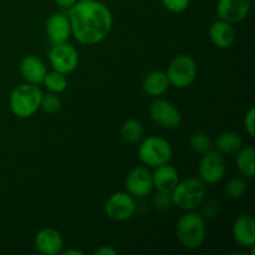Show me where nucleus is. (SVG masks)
Returning a JSON list of instances; mask_svg holds the SVG:
<instances>
[{
	"instance_id": "obj_1",
	"label": "nucleus",
	"mask_w": 255,
	"mask_h": 255,
	"mask_svg": "<svg viewBox=\"0 0 255 255\" xmlns=\"http://www.w3.org/2000/svg\"><path fill=\"white\" fill-rule=\"evenodd\" d=\"M65 12L71 25V35L79 44H100L111 32L112 12L99 0H77Z\"/></svg>"
},
{
	"instance_id": "obj_2",
	"label": "nucleus",
	"mask_w": 255,
	"mask_h": 255,
	"mask_svg": "<svg viewBox=\"0 0 255 255\" xmlns=\"http://www.w3.org/2000/svg\"><path fill=\"white\" fill-rule=\"evenodd\" d=\"M176 234L179 243L187 249H198L203 246L207 236L206 221L203 216L188 211L181 216L176 226Z\"/></svg>"
},
{
	"instance_id": "obj_3",
	"label": "nucleus",
	"mask_w": 255,
	"mask_h": 255,
	"mask_svg": "<svg viewBox=\"0 0 255 255\" xmlns=\"http://www.w3.org/2000/svg\"><path fill=\"white\" fill-rule=\"evenodd\" d=\"M206 184L199 178H194V177L179 181L176 188L171 192L173 206L186 212L194 211L201 207V204L206 199Z\"/></svg>"
},
{
	"instance_id": "obj_4",
	"label": "nucleus",
	"mask_w": 255,
	"mask_h": 255,
	"mask_svg": "<svg viewBox=\"0 0 255 255\" xmlns=\"http://www.w3.org/2000/svg\"><path fill=\"white\" fill-rule=\"evenodd\" d=\"M41 96L42 91L37 85L27 82L19 85L10 95V110L19 119H29L37 110H40Z\"/></svg>"
},
{
	"instance_id": "obj_5",
	"label": "nucleus",
	"mask_w": 255,
	"mask_h": 255,
	"mask_svg": "<svg viewBox=\"0 0 255 255\" xmlns=\"http://www.w3.org/2000/svg\"><path fill=\"white\" fill-rule=\"evenodd\" d=\"M173 154L171 143L159 136H148L141 141L138 157L144 166L156 167L169 163Z\"/></svg>"
},
{
	"instance_id": "obj_6",
	"label": "nucleus",
	"mask_w": 255,
	"mask_h": 255,
	"mask_svg": "<svg viewBox=\"0 0 255 255\" xmlns=\"http://www.w3.org/2000/svg\"><path fill=\"white\" fill-rule=\"evenodd\" d=\"M169 85L176 89H188L197 79V64L188 55H178L169 62L166 71Z\"/></svg>"
},
{
	"instance_id": "obj_7",
	"label": "nucleus",
	"mask_w": 255,
	"mask_h": 255,
	"mask_svg": "<svg viewBox=\"0 0 255 255\" xmlns=\"http://www.w3.org/2000/svg\"><path fill=\"white\" fill-rule=\"evenodd\" d=\"M227 171V163L223 154L218 151H207L202 154L199 161V179L204 184H217L224 178Z\"/></svg>"
},
{
	"instance_id": "obj_8",
	"label": "nucleus",
	"mask_w": 255,
	"mask_h": 255,
	"mask_svg": "<svg viewBox=\"0 0 255 255\" xmlns=\"http://www.w3.org/2000/svg\"><path fill=\"white\" fill-rule=\"evenodd\" d=\"M149 117L167 129H176L182 124V114L171 101L156 97L149 105Z\"/></svg>"
},
{
	"instance_id": "obj_9",
	"label": "nucleus",
	"mask_w": 255,
	"mask_h": 255,
	"mask_svg": "<svg viewBox=\"0 0 255 255\" xmlns=\"http://www.w3.org/2000/svg\"><path fill=\"white\" fill-rule=\"evenodd\" d=\"M79 51L67 42L52 45L49 51V62L52 70L69 75L79 66Z\"/></svg>"
},
{
	"instance_id": "obj_10",
	"label": "nucleus",
	"mask_w": 255,
	"mask_h": 255,
	"mask_svg": "<svg viewBox=\"0 0 255 255\" xmlns=\"http://www.w3.org/2000/svg\"><path fill=\"white\" fill-rule=\"evenodd\" d=\"M136 211L134 198L127 192H116L111 194L105 204V212L110 219L124 222L131 218Z\"/></svg>"
},
{
	"instance_id": "obj_11",
	"label": "nucleus",
	"mask_w": 255,
	"mask_h": 255,
	"mask_svg": "<svg viewBox=\"0 0 255 255\" xmlns=\"http://www.w3.org/2000/svg\"><path fill=\"white\" fill-rule=\"evenodd\" d=\"M126 192L134 199L148 196L153 189L152 172L146 166H137L132 168L125 181Z\"/></svg>"
},
{
	"instance_id": "obj_12",
	"label": "nucleus",
	"mask_w": 255,
	"mask_h": 255,
	"mask_svg": "<svg viewBox=\"0 0 255 255\" xmlns=\"http://www.w3.org/2000/svg\"><path fill=\"white\" fill-rule=\"evenodd\" d=\"M252 7V0H218L217 15L221 20L237 24L246 19Z\"/></svg>"
},
{
	"instance_id": "obj_13",
	"label": "nucleus",
	"mask_w": 255,
	"mask_h": 255,
	"mask_svg": "<svg viewBox=\"0 0 255 255\" xmlns=\"http://www.w3.org/2000/svg\"><path fill=\"white\" fill-rule=\"evenodd\" d=\"M45 30L52 45L67 42L71 36V25L66 12H54L50 15L45 24Z\"/></svg>"
},
{
	"instance_id": "obj_14",
	"label": "nucleus",
	"mask_w": 255,
	"mask_h": 255,
	"mask_svg": "<svg viewBox=\"0 0 255 255\" xmlns=\"http://www.w3.org/2000/svg\"><path fill=\"white\" fill-rule=\"evenodd\" d=\"M35 248L40 254L56 255L64 248V238L61 233L54 228H42L35 236Z\"/></svg>"
},
{
	"instance_id": "obj_15",
	"label": "nucleus",
	"mask_w": 255,
	"mask_h": 255,
	"mask_svg": "<svg viewBox=\"0 0 255 255\" xmlns=\"http://www.w3.org/2000/svg\"><path fill=\"white\" fill-rule=\"evenodd\" d=\"M233 239L244 248H252L255 244V219L252 214H242L232 227Z\"/></svg>"
},
{
	"instance_id": "obj_16",
	"label": "nucleus",
	"mask_w": 255,
	"mask_h": 255,
	"mask_svg": "<svg viewBox=\"0 0 255 255\" xmlns=\"http://www.w3.org/2000/svg\"><path fill=\"white\" fill-rule=\"evenodd\" d=\"M20 74L25 82L32 85H40L44 81V77L46 75V65L44 64L41 59L36 57L35 55H27L20 61L19 65Z\"/></svg>"
},
{
	"instance_id": "obj_17",
	"label": "nucleus",
	"mask_w": 255,
	"mask_h": 255,
	"mask_svg": "<svg viewBox=\"0 0 255 255\" xmlns=\"http://www.w3.org/2000/svg\"><path fill=\"white\" fill-rule=\"evenodd\" d=\"M209 39L214 46L228 49L236 41V29L231 22L218 19L209 27Z\"/></svg>"
},
{
	"instance_id": "obj_18",
	"label": "nucleus",
	"mask_w": 255,
	"mask_h": 255,
	"mask_svg": "<svg viewBox=\"0 0 255 255\" xmlns=\"http://www.w3.org/2000/svg\"><path fill=\"white\" fill-rule=\"evenodd\" d=\"M152 179H153V188L157 192L171 193L178 184L179 173L173 166L166 163L156 167L152 173Z\"/></svg>"
},
{
	"instance_id": "obj_19",
	"label": "nucleus",
	"mask_w": 255,
	"mask_h": 255,
	"mask_svg": "<svg viewBox=\"0 0 255 255\" xmlns=\"http://www.w3.org/2000/svg\"><path fill=\"white\" fill-rule=\"evenodd\" d=\"M169 87L171 85H169L166 72L159 71V70L147 74L142 81V90L144 94L149 97H154V99L166 94Z\"/></svg>"
},
{
	"instance_id": "obj_20",
	"label": "nucleus",
	"mask_w": 255,
	"mask_h": 255,
	"mask_svg": "<svg viewBox=\"0 0 255 255\" xmlns=\"http://www.w3.org/2000/svg\"><path fill=\"white\" fill-rule=\"evenodd\" d=\"M217 151L222 154L237 153L241 148H243V138L241 134L233 131H227L219 134L216 139Z\"/></svg>"
},
{
	"instance_id": "obj_21",
	"label": "nucleus",
	"mask_w": 255,
	"mask_h": 255,
	"mask_svg": "<svg viewBox=\"0 0 255 255\" xmlns=\"http://www.w3.org/2000/svg\"><path fill=\"white\" fill-rule=\"evenodd\" d=\"M237 168L244 178H253L255 174V149L243 147L237 152Z\"/></svg>"
},
{
	"instance_id": "obj_22",
	"label": "nucleus",
	"mask_w": 255,
	"mask_h": 255,
	"mask_svg": "<svg viewBox=\"0 0 255 255\" xmlns=\"http://www.w3.org/2000/svg\"><path fill=\"white\" fill-rule=\"evenodd\" d=\"M121 136L122 139L127 143H138L143 139L144 136V128L143 125L139 121L133 119H129L124 122L121 128Z\"/></svg>"
},
{
	"instance_id": "obj_23",
	"label": "nucleus",
	"mask_w": 255,
	"mask_h": 255,
	"mask_svg": "<svg viewBox=\"0 0 255 255\" xmlns=\"http://www.w3.org/2000/svg\"><path fill=\"white\" fill-rule=\"evenodd\" d=\"M42 84H44L45 87L49 90V92L61 94V92H64L65 90L67 89V84H69V81H67L66 75L52 70V71L46 72Z\"/></svg>"
},
{
	"instance_id": "obj_24",
	"label": "nucleus",
	"mask_w": 255,
	"mask_h": 255,
	"mask_svg": "<svg viewBox=\"0 0 255 255\" xmlns=\"http://www.w3.org/2000/svg\"><path fill=\"white\" fill-rule=\"evenodd\" d=\"M189 148L194 152V153L203 154L207 151H209L212 147L211 138L207 136L203 132H196L189 137Z\"/></svg>"
},
{
	"instance_id": "obj_25",
	"label": "nucleus",
	"mask_w": 255,
	"mask_h": 255,
	"mask_svg": "<svg viewBox=\"0 0 255 255\" xmlns=\"http://www.w3.org/2000/svg\"><path fill=\"white\" fill-rule=\"evenodd\" d=\"M61 106L62 101L59 94H55V92L42 94L41 101H40V110H42L46 114H56L61 110Z\"/></svg>"
},
{
	"instance_id": "obj_26",
	"label": "nucleus",
	"mask_w": 255,
	"mask_h": 255,
	"mask_svg": "<svg viewBox=\"0 0 255 255\" xmlns=\"http://www.w3.org/2000/svg\"><path fill=\"white\" fill-rule=\"evenodd\" d=\"M248 191V183L244 178H232L226 186V193L229 198L239 199Z\"/></svg>"
},
{
	"instance_id": "obj_27",
	"label": "nucleus",
	"mask_w": 255,
	"mask_h": 255,
	"mask_svg": "<svg viewBox=\"0 0 255 255\" xmlns=\"http://www.w3.org/2000/svg\"><path fill=\"white\" fill-rule=\"evenodd\" d=\"M152 206L154 209L159 212H166L173 206L172 202L171 193H163V192H157L153 197H152Z\"/></svg>"
},
{
	"instance_id": "obj_28",
	"label": "nucleus",
	"mask_w": 255,
	"mask_h": 255,
	"mask_svg": "<svg viewBox=\"0 0 255 255\" xmlns=\"http://www.w3.org/2000/svg\"><path fill=\"white\" fill-rule=\"evenodd\" d=\"M161 1L164 9L168 10L169 12H174V14L186 11L191 4V0H161Z\"/></svg>"
},
{
	"instance_id": "obj_29",
	"label": "nucleus",
	"mask_w": 255,
	"mask_h": 255,
	"mask_svg": "<svg viewBox=\"0 0 255 255\" xmlns=\"http://www.w3.org/2000/svg\"><path fill=\"white\" fill-rule=\"evenodd\" d=\"M202 207V216L203 218H213L219 214L221 211V206H219L218 201H214V199H208L206 201L204 199L203 203L201 204Z\"/></svg>"
},
{
	"instance_id": "obj_30",
	"label": "nucleus",
	"mask_w": 255,
	"mask_h": 255,
	"mask_svg": "<svg viewBox=\"0 0 255 255\" xmlns=\"http://www.w3.org/2000/svg\"><path fill=\"white\" fill-rule=\"evenodd\" d=\"M244 128H246L247 133L254 138L255 137V109L254 107H251L248 110V112L246 114V117H244Z\"/></svg>"
},
{
	"instance_id": "obj_31",
	"label": "nucleus",
	"mask_w": 255,
	"mask_h": 255,
	"mask_svg": "<svg viewBox=\"0 0 255 255\" xmlns=\"http://www.w3.org/2000/svg\"><path fill=\"white\" fill-rule=\"evenodd\" d=\"M95 254L96 255H116L117 252H116V249H114L112 247H110V246H102V247H100L96 252H95Z\"/></svg>"
},
{
	"instance_id": "obj_32",
	"label": "nucleus",
	"mask_w": 255,
	"mask_h": 255,
	"mask_svg": "<svg viewBox=\"0 0 255 255\" xmlns=\"http://www.w3.org/2000/svg\"><path fill=\"white\" fill-rule=\"evenodd\" d=\"M54 1L56 2L60 7H62V9L66 10V9H69L70 6H72V5H74L77 0H54Z\"/></svg>"
},
{
	"instance_id": "obj_33",
	"label": "nucleus",
	"mask_w": 255,
	"mask_h": 255,
	"mask_svg": "<svg viewBox=\"0 0 255 255\" xmlns=\"http://www.w3.org/2000/svg\"><path fill=\"white\" fill-rule=\"evenodd\" d=\"M61 253L64 255H82L84 254L81 251H77V249H67V251L61 252Z\"/></svg>"
}]
</instances>
